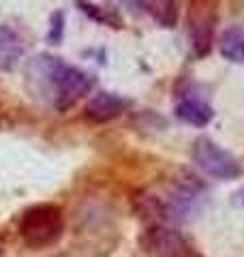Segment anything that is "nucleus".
<instances>
[{
    "instance_id": "1",
    "label": "nucleus",
    "mask_w": 244,
    "mask_h": 257,
    "mask_svg": "<svg viewBox=\"0 0 244 257\" xmlns=\"http://www.w3.org/2000/svg\"><path fill=\"white\" fill-rule=\"evenodd\" d=\"M64 221L58 206L37 204L24 212L20 221V236L32 248H45L62 236Z\"/></svg>"
},
{
    "instance_id": "5",
    "label": "nucleus",
    "mask_w": 244,
    "mask_h": 257,
    "mask_svg": "<svg viewBox=\"0 0 244 257\" xmlns=\"http://www.w3.org/2000/svg\"><path fill=\"white\" fill-rule=\"evenodd\" d=\"M144 248L157 257H184L191 251L186 240L167 223H152L144 231Z\"/></svg>"
},
{
    "instance_id": "3",
    "label": "nucleus",
    "mask_w": 244,
    "mask_h": 257,
    "mask_svg": "<svg viewBox=\"0 0 244 257\" xmlns=\"http://www.w3.org/2000/svg\"><path fill=\"white\" fill-rule=\"evenodd\" d=\"M94 86V77L88 75L86 71L77 67H69V64L60 62L58 71L54 77L52 86V103L58 111L71 109L84 94H88Z\"/></svg>"
},
{
    "instance_id": "13",
    "label": "nucleus",
    "mask_w": 244,
    "mask_h": 257,
    "mask_svg": "<svg viewBox=\"0 0 244 257\" xmlns=\"http://www.w3.org/2000/svg\"><path fill=\"white\" fill-rule=\"evenodd\" d=\"M184 257H201V255H197V253H193V251H189V253H186Z\"/></svg>"
},
{
    "instance_id": "7",
    "label": "nucleus",
    "mask_w": 244,
    "mask_h": 257,
    "mask_svg": "<svg viewBox=\"0 0 244 257\" xmlns=\"http://www.w3.org/2000/svg\"><path fill=\"white\" fill-rule=\"evenodd\" d=\"M24 56L20 35L9 26H0V71H13Z\"/></svg>"
},
{
    "instance_id": "4",
    "label": "nucleus",
    "mask_w": 244,
    "mask_h": 257,
    "mask_svg": "<svg viewBox=\"0 0 244 257\" xmlns=\"http://www.w3.org/2000/svg\"><path fill=\"white\" fill-rule=\"evenodd\" d=\"M189 24H191L189 30H191L195 54L206 56L212 50V43H214V26H216L214 3H210V0H195L189 15Z\"/></svg>"
},
{
    "instance_id": "9",
    "label": "nucleus",
    "mask_w": 244,
    "mask_h": 257,
    "mask_svg": "<svg viewBox=\"0 0 244 257\" xmlns=\"http://www.w3.org/2000/svg\"><path fill=\"white\" fill-rule=\"evenodd\" d=\"M137 5L161 24L163 28H174L178 24V3L176 0H137Z\"/></svg>"
},
{
    "instance_id": "11",
    "label": "nucleus",
    "mask_w": 244,
    "mask_h": 257,
    "mask_svg": "<svg viewBox=\"0 0 244 257\" xmlns=\"http://www.w3.org/2000/svg\"><path fill=\"white\" fill-rule=\"evenodd\" d=\"M79 7H81V11H84V13H88L92 20L101 22V24H120L118 18H111V15L105 13L101 7H94V5H90V3H86V0H79Z\"/></svg>"
},
{
    "instance_id": "6",
    "label": "nucleus",
    "mask_w": 244,
    "mask_h": 257,
    "mask_svg": "<svg viewBox=\"0 0 244 257\" xmlns=\"http://www.w3.org/2000/svg\"><path fill=\"white\" fill-rule=\"evenodd\" d=\"M127 109V101L116 92H96L86 105V116L92 122H109Z\"/></svg>"
},
{
    "instance_id": "10",
    "label": "nucleus",
    "mask_w": 244,
    "mask_h": 257,
    "mask_svg": "<svg viewBox=\"0 0 244 257\" xmlns=\"http://www.w3.org/2000/svg\"><path fill=\"white\" fill-rule=\"evenodd\" d=\"M218 52L229 62H244V26H229L221 32Z\"/></svg>"
},
{
    "instance_id": "12",
    "label": "nucleus",
    "mask_w": 244,
    "mask_h": 257,
    "mask_svg": "<svg viewBox=\"0 0 244 257\" xmlns=\"http://www.w3.org/2000/svg\"><path fill=\"white\" fill-rule=\"evenodd\" d=\"M118 3H125V5H133V3H137V0H118Z\"/></svg>"
},
{
    "instance_id": "8",
    "label": "nucleus",
    "mask_w": 244,
    "mask_h": 257,
    "mask_svg": "<svg viewBox=\"0 0 244 257\" xmlns=\"http://www.w3.org/2000/svg\"><path fill=\"white\" fill-rule=\"evenodd\" d=\"M176 118L182 120L186 124H193V126H206L210 120L214 118V111L206 101L193 99V96H184V99L176 105Z\"/></svg>"
},
{
    "instance_id": "2",
    "label": "nucleus",
    "mask_w": 244,
    "mask_h": 257,
    "mask_svg": "<svg viewBox=\"0 0 244 257\" xmlns=\"http://www.w3.org/2000/svg\"><path fill=\"white\" fill-rule=\"evenodd\" d=\"M193 163L199 170L216 180H235L242 176V165L238 163L231 152H227L223 146L210 138H197L191 150Z\"/></svg>"
}]
</instances>
